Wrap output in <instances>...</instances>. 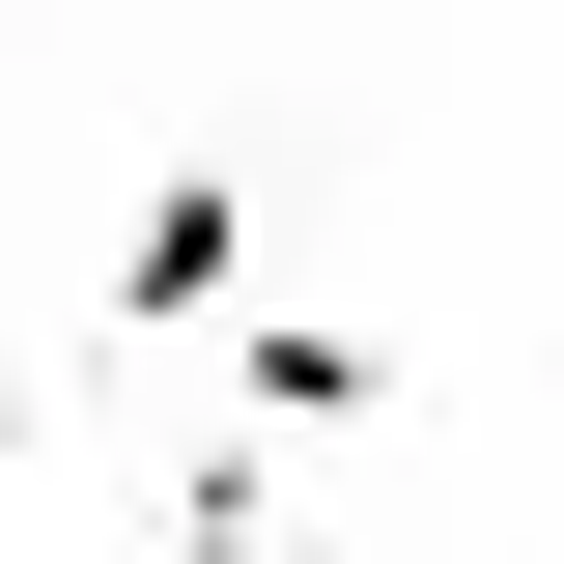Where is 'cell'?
<instances>
[{"label":"cell","instance_id":"7a4b0ae2","mask_svg":"<svg viewBox=\"0 0 564 564\" xmlns=\"http://www.w3.org/2000/svg\"><path fill=\"white\" fill-rule=\"evenodd\" d=\"M226 395H254V423H367V339H339V311H254V367H226Z\"/></svg>","mask_w":564,"mask_h":564},{"label":"cell","instance_id":"6da1fadb","mask_svg":"<svg viewBox=\"0 0 564 564\" xmlns=\"http://www.w3.org/2000/svg\"><path fill=\"white\" fill-rule=\"evenodd\" d=\"M226 282H254V198H226V170H170V198L113 226V311H170V339H198Z\"/></svg>","mask_w":564,"mask_h":564}]
</instances>
